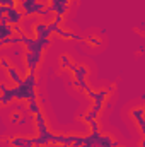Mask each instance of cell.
<instances>
[{
    "label": "cell",
    "instance_id": "obj_1",
    "mask_svg": "<svg viewBox=\"0 0 145 147\" xmlns=\"http://www.w3.org/2000/svg\"><path fill=\"white\" fill-rule=\"evenodd\" d=\"M34 123H36V130L38 135L33 139L36 146H48V144H53L55 140V134L50 132L48 125H46V120H44V115L43 113H38L34 115Z\"/></svg>",
    "mask_w": 145,
    "mask_h": 147
},
{
    "label": "cell",
    "instance_id": "obj_2",
    "mask_svg": "<svg viewBox=\"0 0 145 147\" xmlns=\"http://www.w3.org/2000/svg\"><path fill=\"white\" fill-rule=\"evenodd\" d=\"M10 92L15 101H34L36 99V87H29L24 80L19 86L10 87Z\"/></svg>",
    "mask_w": 145,
    "mask_h": 147
},
{
    "label": "cell",
    "instance_id": "obj_3",
    "mask_svg": "<svg viewBox=\"0 0 145 147\" xmlns=\"http://www.w3.org/2000/svg\"><path fill=\"white\" fill-rule=\"evenodd\" d=\"M22 45L26 46L28 51H36V53H43L50 45H51V38H44V39H39V38H29L26 34L21 36Z\"/></svg>",
    "mask_w": 145,
    "mask_h": 147
},
{
    "label": "cell",
    "instance_id": "obj_4",
    "mask_svg": "<svg viewBox=\"0 0 145 147\" xmlns=\"http://www.w3.org/2000/svg\"><path fill=\"white\" fill-rule=\"evenodd\" d=\"M0 16H7L9 24H12V26L21 24V21L24 19V12H22L21 7H5V5H0Z\"/></svg>",
    "mask_w": 145,
    "mask_h": 147
},
{
    "label": "cell",
    "instance_id": "obj_5",
    "mask_svg": "<svg viewBox=\"0 0 145 147\" xmlns=\"http://www.w3.org/2000/svg\"><path fill=\"white\" fill-rule=\"evenodd\" d=\"M43 60V53H36V51H28L26 50V55H24V62H26V67L29 72H36L38 65L41 63Z\"/></svg>",
    "mask_w": 145,
    "mask_h": 147
},
{
    "label": "cell",
    "instance_id": "obj_6",
    "mask_svg": "<svg viewBox=\"0 0 145 147\" xmlns=\"http://www.w3.org/2000/svg\"><path fill=\"white\" fill-rule=\"evenodd\" d=\"M68 3H70V0H51V3H50L48 7L51 9L53 14H56V16H65V14L68 12Z\"/></svg>",
    "mask_w": 145,
    "mask_h": 147
},
{
    "label": "cell",
    "instance_id": "obj_7",
    "mask_svg": "<svg viewBox=\"0 0 145 147\" xmlns=\"http://www.w3.org/2000/svg\"><path fill=\"white\" fill-rule=\"evenodd\" d=\"M34 36L39 38V39H44V38H50L51 36V29H50V24L48 22H44V21H38L36 24H34Z\"/></svg>",
    "mask_w": 145,
    "mask_h": 147
},
{
    "label": "cell",
    "instance_id": "obj_8",
    "mask_svg": "<svg viewBox=\"0 0 145 147\" xmlns=\"http://www.w3.org/2000/svg\"><path fill=\"white\" fill-rule=\"evenodd\" d=\"M10 146L12 147H36V144H34L33 139L17 135V137H12V139H10Z\"/></svg>",
    "mask_w": 145,
    "mask_h": 147
},
{
    "label": "cell",
    "instance_id": "obj_9",
    "mask_svg": "<svg viewBox=\"0 0 145 147\" xmlns=\"http://www.w3.org/2000/svg\"><path fill=\"white\" fill-rule=\"evenodd\" d=\"M132 116L135 118V121L138 123V127H140L142 134L145 135V108H144V106H140V108H135V110L132 111Z\"/></svg>",
    "mask_w": 145,
    "mask_h": 147
},
{
    "label": "cell",
    "instance_id": "obj_10",
    "mask_svg": "<svg viewBox=\"0 0 145 147\" xmlns=\"http://www.w3.org/2000/svg\"><path fill=\"white\" fill-rule=\"evenodd\" d=\"M0 92H2L0 105H2V106H9L10 101H14V96H12V92H10V87H7L5 84H0Z\"/></svg>",
    "mask_w": 145,
    "mask_h": 147
},
{
    "label": "cell",
    "instance_id": "obj_11",
    "mask_svg": "<svg viewBox=\"0 0 145 147\" xmlns=\"http://www.w3.org/2000/svg\"><path fill=\"white\" fill-rule=\"evenodd\" d=\"M58 36H62V38H65V39H73V41H82V43H87L84 38L80 36V34H75V33H72V31H65V29H62L60 26L56 28V31H55Z\"/></svg>",
    "mask_w": 145,
    "mask_h": 147
},
{
    "label": "cell",
    "instance_id": "obj_12",
    "mask_svg": "<svg viewBox=\"0 0 145 147\" xmlns=\"http://www.w3.org/2000/svg\"><path fill=\"white\" fill-rule=\"evenodd\" d=\"M7 75H9V79H10V80H12V82H14L15 86L22 84V80H24V77H22L21 74L17 72V69H15L14 65H12V67H10L9 70H7Z\"/></svg>",
    "mask_w": 145,
    "mask_h": 147
},
{
    "label": "cell",
    "instance_id": "obj_13",
    "mask_svg": "<svg viewBox=\"0 0 145 147\" xmlns=\"http://www.w3.org/2000/svg\"><path fill=\"white\" fill-rule=\"evenodd\" d=\"M87 74H89V70H87L85 65H79L75 74H73V77H75V80H85L87 79Z\"/></svg>",
    "mask_w": 145,
    "mask_h": 147
},
{
    "label": "cell",
    "instance_id": "obj_14",
    "mask_svg": "<svg viewBox=\"0 0 145 147\" xmlns=\"http://www.w3.org/2000/svg\"><path fill=\"white\" fill-rule=\"evenodd\" d=\"M28 113H29V115H38V113H41V108H39L38 99L29 101V105H28Z\"/></svg>",
    "mask_w": 145,
    "mask_h": 147
},
{
    "label": "cell",
    "instance_id": "obj_15",
    "mask_svg": "<svg viewBox=\"0 0 145 147\" xmlns=\"http://www.w3.org/2000/svg\"><path fill=\"white\" fill-rule=\"evenodd\" d=\"M0 45L2 46H7V45H22V41H21V36H12V38H7V39H0Z\"/></svg>",
    "mask_w": 145,
    "mask_h": 147
},
{
    "label": "cell",
    "instance_id": "obj_16",
    "mask_svg": "<svg viewBox=\"0 0 145 147\" xmlns=\"http://www.w3.org/2000/svg\"><path fill=\"white\" fill-rule=\"evenodd\" d=\"M73 87H80V89H84L85 92H89V91H92V87L89 86V82H87V79L85 80H73L72 82Z\"/></svg>",
    "mask_w": 145,
    "mask_h": 147
},
{
    "label": "cell",
    "instance_id": "obj_17",
    "mask_svg": "<svg viewBox=\"0 0 145 147\" xmlns=\"http://www.w3.org/2000/svg\"><path fill=\"white\" fill-rule=\"evenodd\" d=\"M60 60H62V69H63V70H68V69H70V65H72L70 57H68V55H62V57H60Z\"/></svg>",
    "mask_w": 145,
    "mask_h": 147
},
{
    "label": "cell",
    "instance_id": "obj_18",
    "mask_svg": "<svg viewBox=\"0 0 145 147\" xmlns=\"http://www.w3.org/2000/svg\"><path fill=\"white\" fill-rule=\"evenodd\" d=\"M21 118H22V115H21L19 111H12V113H10V123H12V125H19Z\"/></svg>",
    "mask_w": 145,
    "mask_h": 147
},
{
    "label": "cell",
    "instance_id": "obj_19",
    "mask_svg": "<svg viewBox=\"0 0 145 147\" xmlns=\"http://www.w3.org/2000/svg\"><path fill=\"white\" fill-rule=\"evenodd\" d=\"M87 43L92 45V46H101V45H103V41H101L99 38H96V36H91L89 39H87Z\"/></svg>",
    "mask_w": 145,
    "mask_h": 147
},
{
    "label": "cell",
    "instance_id": "obj_20",
    "mask_svg": "<svg viewBox=\"0 0 145 147\" xmlns=\"http://www.w3.org/2000/svg\"><path fill=\"white\" fill-rule=\"evenodd\" d=\"M0 63H2V69H3V72H7L12 65H10V62H9V58H2L0 60Z\"/></svg>",
    "mask_w": 145,
    "mask_h": 147
},
{
    "label": "cell",
    "instance_id": "obj_21",
    "mask_svg": "<svg viewBox=\"0 0 145 147\" xmlns=\"http://www.w3.org/2000/svg\"><path fill=\"white\" fill-rule=\"evenodd\" d=\"M89 128H91V132H99V121L97 120H92L89 123Z\"/></svg>",
    "mask_w": 145,
    "mask_h": 147
},
{
    "label": "cell",
    "instance_id": "obj_22",
    "mask_svg": "<svg viewBox=\"0 0 145 147\" xmlns=\"http://www.w3.org/2000/svg\"><path fill=\"white\" fill-rule=\"evenodd\" d=\"M15 2H17V0H0V5H5V7H15Z\"/></svg>",
    "mask_w": 145,
    "mask_h": 147
},
{
    "label": "cell",
    "instance_id": "obj_23",
    "mask_svg": "<svg viewBox=\"0 0 145 147\" xmlns=\"http://www.w3.org/2000/svg\"><path fill=\"white\" fill-rule=\"evenodd\" d=\"M77 67H79V65H75V63H72L68 70H70V72H72V74H75V70H77Z\"/></svg>",
    "mask_w": 145,
    "mask_h": 147
},
{
    "label": "cell",
    "instance_id": "obj_24",
    "mask_svg": "<svg viewBox=\"0 0 145 147\" xmlns=\"http://www.w3.org/2000/svg\"><path fill=\"white\" fill-rule=\"evenodd\" d=\"M142 147H145V139H144V142H142Z\"/></svg>",
    "mask_w": 145,
    "mask_h": 147
}]
</instances>
